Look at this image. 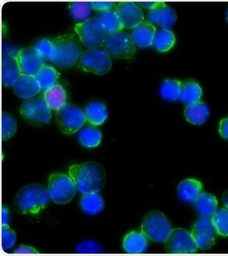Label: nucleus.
Returning a JSON list of instances; mask_svg holds the SVG:
<instances>
[{"label": "nucleus", "mask_w": 228, "mask_h": 256, "mask_svg": "<svg viewBox=\"0 0 228 256\" xmlns=\"http://www.w3.org/2000/svg\"><path fill=\"white\" fill-rule=\"evenodd\" d=\"M15 254H38V251L28 246H21L14 251Z\"/></svg>", "instance_id": "ea45409f"}, {"label": "nucleus", "mask_w": 228, "mask_h": 256, "mask_svg": "<svg viewBox=\"0 0 228 256\" xmlns=\"http://www.w3.org/2000/svg\"><path fill=\"white\" fill-rule=\"evenodd\" d=\"M104 252L103 248L94 241L86 240L78 244L76 247V252L86 253V254H97Z\"/></svg>", "instance_id": "c9c22d12"}, {"label": "nucleus", "mask_w": 228, "mask_h": 256, "mask_svg": "<svg viewBox=\"0 0 228 256\" xmlns=\"http://www.w3.org/2000/svg\"><path fill=\"white\" fill-rule=\"evenodd\" d=\"M226 20H228V10H226Z\"/></svg>", "instance_id": "c03bdc74"}, {"label": "nucleus", "mask_w": 228, "mask_h": 256, "mask_svg": "<svg viewBox=\"0 0 228 256\" xmlns=\"http://www.w3.org/2000/svg\"><path fill=\"white\" fill-rule=\"evenodd\" d=\"M136 4L137 5H140V6L143 7V8H145V9H148L150 10H152L157 9L158 7L164 6L166 5L165 2H160V1H148V2H136Z\"/></svg>", "instance_id": "58836bf2"}, {"label": "nucleus", "mask_w": 228, "mask_h": 256, "mask_svg": "<svg viewBox=\"0 0 228 256\" xmlns=\"http://www.w3.org/2000/svg\"><path fill=\"white\" fill-rule=\"evenodd\" d=\"M22 116L30 122L43 124L52 120L50 108L44 98H35L24 102L21 106Z\"/></svg>", "instance_id": "9b49d317"}, {"label": "nucleus", "mask_w": 228, "mask_h": 256, "mask_svg": "<svg viewBox=\"0 0 228 256\" xmlns=\"http://www.w3.org/2000/svg\"><path fill=\"white\" fill-rule=\"evenodd\" d=\"M36 52L44 60H50L53 52V43L49 40H41L35 46Z\"/></svg>", "instance_id": "e433bc0d"}, {"label": "nucleus", "mask_w": 228, "mask_h": 256, "mask_svg": "<svg viewBox=\"0 0 228 256\" xmlns=\"http://www.w3.org/2000/svg\"><path fill=\"white\" fill-rule=\"evenodd\" d=\"M82 43L90 49L100 48L106 43L108 32L98 18H90L78 24L74 28Z\"/></svg>", "instance_id": "39448f33"}, {"label": "nucleus", "mask_w": 228, "mask_h": 256, "mask_svg": "<svg viewBox=\"0 0 228 256\" xmlns=\"http://www.w3.org/2000/svg\"><path fill=\"white\" fill-rule=\"evenodd\" d=\"M219 132L222 137L228 140V118L222 120L220 122Z\"/></svg>", "instance_id": "a19ab883"}, {"label": "nucleus", "mask_w": 228, "mask_h": 256, "mask_svg": "<svg viewBox=\"0 0 228 256\" xmlns=\"http://www.w3.org/2000/svg\"><path fill=\"white\" fill-rule=\"evenodd\" d=\"M98 19L104 25L108 34L120 32L124 28L118 18L116 11L112 10L106 12H100L98 16Z\"/></svg>", "instance_id": "c756f323"}, {"label": "nucleus", "mask_w": 228, "mask_h": 256, "mask_svg": "<svg viewBox=\"0 0 228 256\" xmlns=\"http://www.w3.org/2000/svg\"><path fill=\"white\" fill-rule=\"evenodd\" d=\"M35 77L39 82L41 89L46 90V89L55 86V83L58 80V74L54 68L50 67L48 65H44Z\"/></svg>", "instance_id": "7c9ffc66"}, {"label": "nucleus", "mask_w": 228, "mask_h": 256, "mask_svg": "<svg viewBox=\"0 0 228 256\" xmlns=\"http://www.w3.org/2000/svg\"><path fill=\"white\" fill-rule=\"evenodd\" d=\"M50 199L58 204L69 203L76 194L77 188L70 176L62 172L50 175L48 180Z\"/></svg>", "instance_id": "423d86ee"}, {"label": "nucleus", "mask_w": 228, "mask_h": 256, "mask_svg": "<svg viewBox=\"0 0 228 256\" xmlns=\"http://www.w3.org/2000/svg\"><path fill=\"white\" fill-rule=\"evenodd\" d=\"M223 202L224 203L225 207L228 209V190L225 192L223 196Z\"/></svg>", "instance_id": "37998d69"}, {"label": "nucleus", "mask_w": 228, "mask_h": 256, "mask_svg": "<svg viewBox=\"0 0 228 256\" xmlns=\"http://www.w3.org/2000/svg\"><path fill=\"white\" fill-rule=\"evenodd\" d=\"M92 6V9L98 12H106L111 10L112 8L114 6V2H90Z\"/></svg>", "instance_id": "4c0bfd02"}, {"label": "nucleus", "mask_w": 228, "mask_h": 256, "mask_svg": "<svg viewBox=\"0 0 228 256\" xmlns=\"http://www.w3.org/2000/svg\"><path fill=\"white\" fill-rule=\"evenodd\" d=\"M10 220V212L7 208H2V226L8 224Z\"/></svg>", "instance_id": "79ce46f5"}, {"label": "nucleus", "mask_w": 228, "mask_h": 256, "mask_svg": "<svg viewBox=\"0 0 228 256\" xmlns=\"http://www.w3.org/2000/svg\"><path fill=\"white\" fill-rule=\"evenodd\" d=\"M191 234L198 248L206 250L214 244L218 232L210 218L201 217L194 224Z\"/></svg>", "instance_id": "f8f14e48"}, {"label": "nucleus", "mask_w": 228, "mask_h": 256, "mask_svg": "<svg viewBox=\"0 0 228 256\" xmlns=\"http://www.w3.org/2000/svg\"><path fill=\"white\" fill-rule=\"evenodd\" d=\"M112 62L111 56L106 50L88 49L80 55L79 67L84 72L103 76L111 70Z\"/></svg>", "instance_id": "1a4fd4ad"}, {"label": "nucleus", "mask_w": 228, "mask_h": 256, "mask_svg": "<svg viewBox=\"0 0 228 256\" xmlns=\"http://www.w3.org/2000/svg\"><path fill=\"white\" fill-rule=\"evenodd\" d=\"M69 176L82 194L99 192L106 183V174L100 164L94 162L74 165L69 168Z\"/></svg>", "instance_id": "f257e3e1"}, {"label": "nucleus", "mask_w": 228, "mask_h": 256, "mask_svg": "<svg viewBox=\"0 0 228 256\" xmlns=\"http://www.w3.org/2000/svg\"><path fill=\"white\" fill-rule=\"evenodd\" d=\"M70 15L76 20H88L92 14V6L89 2H74L69 6Z\"/></svg>", "instance_id": "2f4dec72"}, {"label": "nucleus", "mask_w": 228, "mask_h": 256, "mask_svg": "<svg viewBox=\"0 0 228 256\" xmlns=\"http://www.w3.org/2000/svg\"><path fill=\"white\" fill-rule=\"evenodd\" d=\"M212 222L218 234L228 236V209H220L212 216Z\"/></svg>", "instance_id": "473e14b6"}, {"label": "nucleus", "mask_w": 228, "mask_h": 256, "mask_svg": "<svg viewBox=\"0 0 228 256\" xmlns=\"http://www.w3.org/2000/svg\"><path fill=\"white\" fill-rule=\"evenodd\" d=\"M194 204L195 210L201 217H212L218 210V200L210 194L201 193Z\"/></svg>", "instance_id": "412c9836"}, {"label": "nucleus", "mask_w": 228, "mask_h": 256, "mask_svg": "<svg viewBox=\"0 0 228 256\" xmlns=\"http://www.w3.org/2000/svg\"><path fill=\"white\" fill-rule=\"evenodd\" d=\"M2 140H10L16 132V121L14 116L6 112L2 114Z\"/></svg>", "instance_id": "72a5a7b5"}, {"label": "nucleus", "mask_w": 228, "mask_h": 256, "mask_svg": "<svg viewBox=\"0 0 228 256\" xmlns=\"http://www.w3.org/2000/svg\"><path fill=\"white\" fill-rule=\"evenodd\" d=\"M164 243L166 251L172 254H192L198 248L191 233L184 228L172 229Z\"/></svg>", "instance_id": "9d476101"}, {"label": "nucleus", "mask_w": 228, "mask_h": 256, "mask_svg": "<svg viewBox=\"0 0 228 256\" xmlns=\"http://www.w3.org/2000/svg\"><path fill=\"white\" fill-rule=\"evenodd\" d=\"M116 12L123 28L126 29H134L144 20V14L136 2H120Z\"/></svg>", "instance_id": "4468645a"}, {"label": "nucleus", "mask_w": 228, "mask_h": 256, "mask_svg": "<svg viewBox=\"0 0 228 256\" xmlns=\"http://www.w3.org/2000/svg\"><path fill=\"white\" fill-rule=\"evenodd\" d=\"M156 32V29L152 24L148 21H143L133 29L132 36L134 44H136L140 48H147L152 46Z\"/></svg>", "instance_id": "a211bd4d"}, {"label": "nucleus", "mask_w": 228, "mask_h": 256, "mask_svg": "<svg viewBox=\"0 0 228 256\" xmlns=\"http://www.w3.org/2000/svg\"><path fill=\"white\" fill-rule=\"evenodd\" d=\"M14 92L21 98L34 97L40 92V86L35 76L21 74L14 86Z\"/></svg>", "instance_id": "dca6fc26"}, {"label": "nucleus", "mask_w": 228, "mask_h": 256, "mask_svg": "<svg viewBox=\"0 0 228 256\" xmlns=\"http://www.w3.org/2000/svg\"><path fill=\"white\" fill-rule=\"evenodd\" d=\"M84 113L88 122L93 126L102 125L107 120L108 114L106 106L99 102L90 103L86 107Z\"/></svg>", "instance_id": "393cba45"}, {"label": "nucleus", "mask_w": 228, "mask_h": 256, "mask_svg": "<svg viewBox=\"0 0 228 256\" xmlns=\"http://www.w3.org/2000/svg\"><path fill=\"white\" fill-rule=\"evenodd\" d=\"M80 208L88 216H96L102 212L104 203L98 192L84 194L80 200Z\"/></svg>", "instance_id": "5701e85b"}, {"label": "nucleus", "mask_w": 228, "mask_h": 256, "mask_svg": "<svg viewBox=\"0 0 228 256\" xmlns=\"http://www.w3.org/2000/svg\"><path fill=\"white\" fill-rule=\"evenodd\" d=\"M22 74L36 76L44 65L41 58L34 48H22L16 56Z\"/></svg>", "instance_id": "ddd939ff"}, {"label": "nucleus", "mask_w": 228, "mask_h": 256, "mask_svg": "<svg viewBox=\"0 0 228 256\" xmlns=\"http://www.w3.org/2000/svg\"><path fill=\"white\" fill-rule=\"evenodd\" d=\"M16 236L8 224L2 226L1 228V243L4 250H10L15 244Z\"/></svg>", "instance_id": "f704fd0d"}, {"label": "nucleus", "mask_w": 228, "mask_h": 256, "mask_svg": "<svg viewBox=\"0 0 228 256\" xmlns=\"http://www.w3.org/2000/svg\"><path fill=\"white\" fill-rule=\"evenodd\" d=\"M148 18L152 24H157L162 26V29L166 30L172 28L177 20L176 14L174 10L166 5L150 10Z\"/></svg>", "instance_id": "f3484780"}, {"label": "nucleus", "mask_w": 228, "mask_h": 256, "mask_svg": "<svg viewBox=\"0 0 228 256\" xmlns=\"http://www.w3.org/2000/svg\"><path fill=\"white\" fill-rule=\"evenodd\" d=\"M184 114L189 122L194 125H201L209 118L210 110L206 104L198 102L186 106Z\"/></svg>", "instance_id": "4be33fe9"}, {"label": "nucleus", "mask_w": 228, "mask_h": 256, "mask_svg": "<svg viewBox=\"0 0 228 256\" xmlns=\"http://www.w3.org/2000/svg\"><path fill=\"white\" fill-rule=\"evenodd\" d=\"M176 38L174 32L170 30L160 29L156 30L152 42V46L158 52H168L175 44Z\"/></svg>", "instance_id": "bb28decb"}, {"label": "nucleus", "mask_w": 228, "mask_h": 256, "mask_svg": "<svg viewBox=\"0 0 228 256\" xmlns=\"http://www.w3.org/2000/svg\"><path fill=\"white\" fill-rule=\"evenodd\" d=\"M148 238L142 232H132L126 234L123 240V248L130 254H141L148 248Z\"/></svg>", "instance_id": "6ab92c4d"}, {"label": "nucleus", "mask_w": 228, "mask_h": 256, "mask_svg": "<svg viewBox=\"0 0 228 256\" xmlns=\"http://www.w3.org/2000/svg\"><path fill=\"white\" fill-rule=\"evenodd\" d=\"M44 99L50 110L58 111L66 104V92L60 84H55L45 90Z\"/></svg>", "instance_id": "b1692460"}, {"label": "nucleus", "mask_w": 228, "mask_h": 256, "mask_svg": "<svg viewBox=\"0 0 228 256\" xmlns=\"http://www.w3.org/2000/svg\"><path fill=\"white\" fill-rule=\"evenodd\" d=\"M202 97V89L195 82H188L182 84L180 100L186 106L198 102Z\"/></svg>", "instance_id": "cd10ccee"}, {"label": "nucleus", "mask_w": 228, "mask_h": 256, "mask_svg": "<svg viewBox=\"0 0 228 256\" xmlns=\"http://www.w3.org/2000/svg\"><path fill=\"white\" fill-rule=\"evenodd\" d=\"M50 196L46 186L29 184L21 188L15 198V208L21 214H36L49 204Z\"/></svg>", "instance_id": "f03ea898"}, {"label": "nucleus", "mask_w": 228, "mask_h": 256, "mask_svg": "<svg viewBox=\"0 0 228 256\" xmlns=\"http://www.w3.org/2000/svg\"><path fill=\"white\" fill-rule=\"evenodd\" d=\"M102 135L94 127H86L80 130L78 140L82 146L87 148H94L100 144Z\"/></svg>", "instance_id": "c85d7f7f"}, {"label": "nucleus", "mask_w": 228, "mask_h": 256, "mask_svg": "<svg viewBox=\"0 0 228 256\" xmlns=\"http://www.w3.org/2000/svg\"><path fill=\"white\" fill-rule=\"evenodd\" d=\"M106 50L114 58L130 59L136 53V44L128 32L108 34L106 38Z\"/></svg>", "instance_id": "6e6552de"}, {"label": "nucleus", "mask_w": 228, "mask_h": 256, "mask_svg": "<svg viewBox=\"0 0 228 256\" xmlns=\"http://www.w3.org/2000/svg\"><path fill=\"white\" fill-rule=\"evenodd\" d=\"M142 232L148 239L156 242H165L172 230L170 222L162 212H151L143 219Z\"/></svg>", "instance_id": "20e7f679"}, {"label": "nucleus", "mask_w": 228, "mask_h": 256, "mask_svg": "<svg viewBox=\"0 0 228 256\" xmlns=\"http://www.w3.org/2000/svg\"><path fill=\"white\" fill-rule=\"evenodd\" d=\"M182 88V82L172 79H166L160 86V96L166 101H177L180 99Z\"/></svg>", "instance_id": "a878e982"}, {"label": "nucleus", "mask_w": 228, "mask_h": 256, "mask_svg": "<svg viewBox=\"0 0 228 256\" xmlns=\"http://www.w3.org/2000/svg\"><path fill=\"white\" fill-rule=\"evenodd\" d=\"M53 52L50 62L62 69L74 67L82 54V48L72 35H63L53 41Z\"/></svg>", "instance_id": "7ed1b4c3"}, {"label": "nucleus", "mask_w": 228, "mask_h": 256, "mask_svg": "<svg viewBox=\"0 0 228 256\" xmlns=\"http://www.w3.org/2000/svg\"><path fill=\"white\" fill-rule=\"evenodd\" d=\"M21 72L18 60L14 55L2 54V84L5 87H14L16 80L20 77Z\"/></svg>", "instance_id": "2eb2a0df"}, {"label": "nucleus", "mask_w": 228, "mask_h": 256, "mask_svg": "<svg viewBox=\"0 0 228 256\" xmlns=\"http://www.w3.org/2000/svg\"><path fill=\"white\" fill-rule=\"evenodd\" d=\"M177 193L182 202L185 203H194L202 193V184L198 180H185L178 186Z\"/></svg>", "instance_id": "aec40b11"}, {"label": "nucleus", "mask_w": 228, "mask_h": 256, "mask_svg": "<svg viewBox=\"0 0 228 256\" xmlns=\"http://www.w3.org/2000/svg\"><path fill=\"white\" fill-rule=\"evenodd\" d=\"M56 122L64 134H74L78 131L86 122V113L78 106L66 103L56 111Z\"/></svg>", "instance_id": "0eeeda50"}]
</instances>
